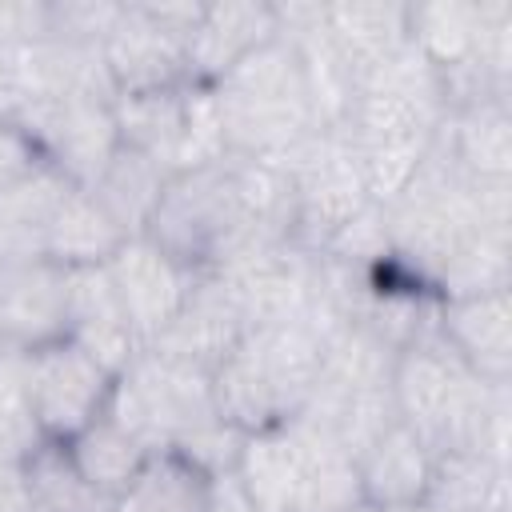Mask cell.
Instances as JSON below:
<instances>
[{
	"instance_id": "1",
	"label": "cell",
	"mask_w": 512,
	"mask_h": 512,
	"mask_svg": "<svg viewBox=\"0 0 512 512\" xmlns=\"http://www.w3.org/2000/svg\"><path fill=\"white\" fill-rule=\"evenodd\" d=\"M388 388L400 424L432 452H484L508 468V388L472 376L436 328L396 352Z\"/></svg>"
},
{
	"instance_id": "2",
	"label": "cell",
	"mask_w": 512,
	"mask_h": 512,
	"mask_svg": "<svg viewBox=\"0 0 512 512\" xmlns=\"http://www.w3.org/2000/svg\"><path fill=\"white\" fill-rule=\"evenodd\" d=\"M324 372V332L304 320L256 324L212 368V400L232 428L260 432L292 420Z\"/></svg>"
},
{
	"instance_id": "3",
	"label": "cell",
	"mask_w": 512,
	"mask_h": 512,
	"mask_svg": "<svg viewBox=\"0 0 512 512\" xmlns=\"http://www.w3.org/2000/svg\"><path fill=\"white\" fill-rule=\"evenodd\" d=\"M208 88L216 96L224 144L236 156L284 160L296 144L320 132L304 60L284 36L244 56L228 76Z\"/></svg>"
},
{
	"instance_id": "4",
	"label": "cell",
	"mask_w": 512,
	"mask_h": 512,
	"mask_svg": "<svg viewBox=\"0 0 512 512\" xmlns=\"http://www.w3.org/2000/svg\"><path fill=\"white\" fill-rule=\"evenodd\" d=\"M232 476L260 512H344L360 500L352 456L300 416L248 432Z\"/></svg>"
},
{
	"instance_id": "5",
	"label": "cell",
	"mask_w": 512,
	"mask_h": 512,
	"mask_svg": "<svg viewBox=\"0 0 512 512\" xmlns=\"http://www.w3.org/2000/svg\"><path fill=\"white\" fill-rule=\"evenodd\" d=\"M104 412L120 428L140 436L152 452L180 448L220 420L212 400V372L172 360L156 348H140L136 360L116 376Z\"/></svg>"
},
{
	"instance_id": "6",
	"label": "cell",
	"mask_w": 512,
	"mask_h": 512,
	"mask_svg": "<svg viewBox=\"0 0 512 512\" xmlns=\"http://www.w3.org/2000/svg\"><path fill=\"white\" fill-rule=\"evenodd\" d=\"M272 164H280L288 180V240L300 252L320 256L332 236L372 204L340 128L312 132Z\"/></svg>"
},
{
	"instance_id": "7",
	"label": "cell",
	"mask_w": 512,
	"mask_h": 512,
	"mask_svg": "<svg viewBox=\"0 0 512 512\" xmlns=\"http://www.w3.org/2000/svg\"><path fill=\"white\" fill-rule=\"evenodd\" d=\"M24 372L32 420L44 440H72L92 420H100L116 384V376L104 364H96L84 348H76L64 336L24 352Z\"/></svg>"
},
{
	"instance_id": "8",
	"label": "cell",
	"mask_w": 512,
	"mask_h": 512,
	"mask_svg": "<svg viewBox=\"0 0 512 512\" xmlns=\"http://www.w3.org/2000/svg\"><path fill=\"white\" fill-rule=\"evenodd\" d=\"M16 124L32 136L40 160L56 168L68 184L88 188L112 152L120 148L112 100L104 96H56V100H28Z\"/></svg>"
},
{
	"instance_id": "9",
	"label": "cell",
	"mask_w": 512,
	"mask_h": 512,
	"mask_svg": "<svg viewBox=\"0 0 512 512\" xmlns=\"http://www.w3.org/2000/svg\"><path fill=\"white\" fill-rule=\"evenodd\" d=\"M104 268L112 276V288H116L128 320H132L140 348H148L164 336V328L176 320V312L184 308V300L196 284V272L188 264H180L176 256H168L148 236H128Z\"/></svg>"
},
{
	"instance_id": "10",
	"label": "cell",
	"mask_w": 512,
	"mask_h": 512,
	"mask_svg": "<svg viewBox=\"0 0 512 512\" xmlns=\"http://www.w3.org/2000/svg\"><path fill=\"white\" fill-rule=\"evenodd\" d=\"M108 80L120 92H160V88H180L196 84L188 72V44L156 24L140 0H128L116 28L100 44Z\"/></svg>"
},
{
	"instance_id": "11",
	"label": "cell",
	"mask_w": 512,
	"mask_h": 512,
	"mask_svg": "<svg viewBox=\"0 0 512 512\" xmlns=\"http://www.w3.org/2000/svg\"><path fill=\"white\" fill-rule=\"evenodd\" d=\"M436 336L484 384L512 380V296L508 288L436 300Z\"/></svg>"
},
{
	"instance_id": "12",
	"label": "cell",
	"mask_w": 512,
	"mask_h": 512,
	"mask_svg": "<svg viewBox=\"0 0 512 512\" xmlns=\"http://www.w3.org/2000/svg\"><path fill=\"white\" fill-rule=\"evenodd\" d=\"M68 268L48 256L0 260V340L12 352H32L64 336Z\"/></svg>"
},
{
	"instance_id": "13",
	"label": "cell",
	"mask_w": 512,
	"mask_h": 512,
	"mask_svg": "<svg viewBox=\"0 0 512 512\" xmlns=\"http://www.w3.org/2000/svg\"><path fill=\"white\" fill-rule=\"evenodd\" d=\"M244 332H248V316H244L236 288L220 272H196V284H192L184 308L164 328V336L148 348L212 372L240 344Z\"/></svg>"
},
{
	"instance_id": "14",
	"label": "cell",
	"mask_w": 512,
	"mask_h": 512,
	"mask_svg": "<svg viewBox=\"0 0 512 512\" xmlns=\"http://www.w3.org/2000/svg\"><path fill=\"white\" fill-rule=\"evenodd\" d=\"M64 340L84 348L112 376H120L136 360L140 340L132 332V320L124 312V304H120L104 264H96V268H68Z\"/></svg>"
},
{
	"instance_id": "15",
	"label": "cell",
	"mask_w": 512,
	"mask_h": 512,
	"mask_svg": "<svg viewBox=\"0 0 512 512\" xmlns=\"http://www.w3.org/2000/svg\"><path fill=\"white\" fill-rule=\"evenodd\" d=\"M324 36L352 88L408 48V4L396 0H328Z\"/></svg>"
},
{
	"instance_id": "16",
	"label": "cell",
	"mask_w": 512,
	"mask_h": 512,
	"mask_svg": "<svg viewBox=\"0 0 512 512\" xmlns=\"http://www.w3.org/2000/svg\"><path fill=\"white\" fill-rule=\"evenodd\" d=\"M276 12L268 0H216L204 4V16L188 40V72L196 84H216L244 56L276 40Z\"/></svg>"
},
{
	"instance_id": "17",
	"label": "cell",
	"mask_w": 512,
	"mask_h": 512,
	"mask_svg": "<svg viewBox=\"0 0 512 512\" xmlns=\"http://www.w3.org/2000/svg\"><path fill=\"white\" fill-rule=\"evenodd\" d=\"M192 92H196V84L112 96V116H116L120 144L156 160L168 176H176L180 164H184V148H188Z\"/></svg>"
},
{
	"instance_id": "18",
	"label": "cell",
	"mask_w": 512,
	"mask_h": 512,
	"mask_svg": "<svg viewBox=\"0 0 512 512\" xmlns=\"http://www.w3.org/2000/svg\"><path fill=\"white\" fill-rule=\"evenodd\" d=\"M436 452L408 428L392 424L384 428L360 456H356V480H360V500L376 508H412L424 500L428 480H432Z\"/></svg>"
},
{
	"instance_id": "19",
	"label": "cell",
	"mask_w": 512,
	"mask_h": 512,
	"mask_svg": "<svg viewBox=\"0 0 512 512\" xmlns=\"http://www.w3.org/2000/svg\"><path fill=\"white\" fill-rule=\"evenodd\" d=\"M440 144L464 176L512 180V100H480L444 112Z\"/></svg>"
},
{
	"instance_id": "20",
	"label": "cell",
	"mask_w": 512,
	"mask_h": 512,
	"mask_svg": "<svg viewBox=\"0 0 512 512\" xmlns=\"http://www.w3.org/2000/svg\"><path fill=\"white\" fill-rule=\"evenodd\" d=\"M16 64H20L28 100H56V96H104V100H112L116 96L96 44H72V40L48 36V40H36L28 48H16Z\"/></svg>"
},
{
	"instance_id": "21",
	"label": "cell",
	"mask_w": 512,
	"mask_h": 512,
	"mask_svg": "<svg viewBox=\"0 0 512 512\" xmlns=\"http://www.w3.org/2000/svg\"><path fill=\"white\" fill-rule=\"evenodd\" d=\"M212 484L216 476H208L184 452L156 448L108 508L112 512H208Z\"/></svg>"
},
{
	"instance_id": "22",
	"label": "cell",
	"mask_w": 512,
	"mask_h": 512,
	"mask_svg": "<svg viewBox=\"0 0 512 512\" xmlns=\"http://www.w3.org/2000/svg\"><path fill=\"white\" fill-rule=\"evenodd\" d=\"M124 240L128 236L96 204V196L88 188H72L48 220L44 256L60 268H96V264H108Z\"/></svg>"
},
{
	"instance_id": "23",
	"label": "cell",
	"mask_w": 512,
	"mask_h": 512,
	"mask_svg": "<svg viewBox=\"0 0 512 512\" xmlns=\"http://www.w3.org/2000/svg\"><path fill=\"white\" fill-rule=\"evenodd\" d=\"M168 180L172 176L156 160H148V156H140V152L120 144L112 152V160L104 164V172L88 184V192L116 220V228L124 236H144L148 220H152V212H156V204H160V196L168 188Z\"/></svg>"
},
{
	"instance_id": "24",
	"label": "cell",
	"mask_w": 512,
	"mask_h": 512,
	"mask_svg": "<svg viewBox=\"0 0 512 512\" xmlns=\"http://www.w3.org/2000/svg\"><path fill=\"white\" fill-rule=\"evenodd\" d=\"M424 512H508V468L484 452H436Z\"/></svg>"
},
{
	"instance_id": "25",
	"label": "cell",
	"mask_w": 512,
	"mask_h": 512,
	"mask_svg": "<svg viewBox=\"0 0 512 512\" xmlns=\"http://www.w3.org/2000/svg\"><path fill=\"white\" fill-rule=\"evenodd\" d=\"M56 168H36L8 192H0V260H20V256H44V232L60 200L72 192Z\"/></svg>"
},
{
	"instance_id": "26",
	"label": "cell",
	"mask_w": 512,
	"mask_h": 512,
	"mask_svg": "<svg viewBox=\"0 0 512 512\" xmlns=\"http://www.w3.org/2000/svg\"><path fill=\"white\" fill-rule=\"evenodd\" d=\"M408 44L436 68H460L480 48V0H420L408 4Z\"/></svg>"
},
{
	"instance_id": "27",
	"label": "cell",
	"mask_w": 512,
	"mask_h": 512,
	"mask_svg": "<svg viewBox=\"0 0 512 512\" xmlns=\"http://www.w3.org/2000/svg\"><path fill=\"white\" fill-rule=\"evenodd\" d=\"M68 452H72L80 476L88 480V488H92L104 504H112V500L128 488V480L136 476V468L148 460L152 448H148L140 436H132L128 428H120V424L104 412L100 420H92L84 432H76V436L68 440Z\"/></svg>"
},
{
	"instance_id": "28",
	"label": "cell",
	"mask_w": 512,
	"mask_h": 512,
	"mask_svg": "<svg viewBox=\"0 0 512 512\" xmlns=\"http://www.w3.org/2000/svg\"><path fill=\"white\" fill-rule=\"evenodd\" d=\"M20 484L32 512H100L104 500L80 476L68 440H36L20 460Z\"/></svg>"
},
{
	"instance_id": "29",
	"label": "cell",
	"mask_w": 512,
	"mask_h": 512,
	"mask_svg": "<svg viewBox=\"0 0 512 512\" xmlns=\"http://www.w3.org/2000/svg\"><path fill=\"white\" fill-rule=\"evenodd\" d=\"M512 280V244H508V228H476L456 252L452 260L440 268L432 296L448 300V296H476V292H496L508 288Z\"/></svg>"
},
{
	"instance_id": "30",
	"label": "cell",
	"mask_w": 512,
	"mask_h": 512,
	"mask_svg": "<svg viewBox=\"0 0 512 512\" xmlns=\"http://www.w3.org/2000/svg\"><path fill=\"white\" fill-rule=\"evenodd\" d=\"M36 440H40V432L32 420L24 352H4L0 356V452L20 460Z\"/></svg>"
},
{
	"instance_id": "31",
	"label": "cell",
	"mask_w": 512,
	"mask_h": 512,
	"mask_svg": "<svg viewBox=\"0 0 512 512\" xmlns=\"http://www.w3.org/2000/svg\"><path fill=\"white\" fill-rule=\"evenodd\" d=\"M120 12V0H48V36L100 48L104 36L116 28Z\"/></svg>"
},
{
	"instance_id": "32",
	"label": "cell",
	"mask_w": 512,
	"mask_h": 512,
	"mask_svg": "<svg viewBox=\"0 0 512 512\" xmlns=\"http://www.w3.org/2000/svg\"><path fill=\"white\" fill-rule=\"evenodd\" d=\"M48 40V0H0V52Z\"/></svg>"
},
{
	"instance_id": "33",
	"label": "cell",
	"mask_w": 512,
	"mask_h": 512,
	"mask_svg": "<svg viewBox=\"0 0 512 512\" xmlns=\"http://www.w3.org/2000/svg\"><path fill=\"white\" fill-rule=\"evenodd\" d=\"M36 168H44V160H40L32 136L16 120H0V192H8L12 184H20Z\"/></svg>"
},
{
	"instance_id": "34",
	"label": "cell",
	"mask_w": 512,
	"mask_h": 512,
	"mask_svg": "<svg viewBox=\"0 0 512 512\" xmlns=\"http://www.w3.org/2000/svg\"><path fill=\"white\" fill-rule=\"evenodd\" d=\"M24 104H28V92H24L16 52H0V120H16Z\"/></svg>"
},
{
	"instance_id": "35",
	"label": "cell",
	"mask_w": 512,
	"mask_h": 512,
	"mask_svg": "<svg viewBox=\"0 0 512 512\" xmlns=\"http://www.w3.org/2000/svg\"><path fill=\"white\" fill-rule=\"evenodd\" d=\"M208 512H260V508H256L252 496L240 488V480H236L232 472H224V476H216V484H212Z\"/></svg>"
},
{
	"instance_id": "36",
	"label": "cell",
	"mask_w": 512,
	"mask_h": 512,
	"mask_svg": "<svg viewBox=\"0 0 512 512\" xmlns=\"http://www.w3.org/2000/svg\"><path fill=\"white\" fill-rule=\"evenodd\" d=\"M0 512H32L28 508V496H24V484H20L16 460L0 468Z\"/></svg>"
},
{
	"instance_id": "37",
	"label": "cell",
	"mask_w": 512,
	"mask_h": 512,
	"mask_svg": "<svg viewBox=\"0 0 512 512\" xmlns=\"http://www.w3.org/2000/svg\"><path fill=\"white\" fill-rule=\"evenodd\" d=\"M344 512H384V508H376V504H368V500H356V504H348Z\"/></svg>"
},
{
	"instance_id": "38",
	"label": "cell",
	"mask_w": 512,
	"mask_h": 512,
	"mask_svg": "<svg viewBox=\"0 0 512 512\" xmlns=\"http://www.w3.org/2000/svg\"><path fill=\"white\" fill-rule=\"evenodd\" d=\"M388 512H424L420 504H412V508H388Z\"/></svg>"
},
{
	"instance_id": "39",
	"label": "cell",
	"mask_w": 512,
	"mask_h": 512,
	"mask_svg": "<svg viewBox=\"0 0 512 512\" xmlns=\"http://www.w3.org/2000/svg\"><path fill=\"white\" fill-rule=\"evenodd\" d=\"M4 464H12V456H8V452H0V468H4Z\"/></svg>"
}]
</instances>
